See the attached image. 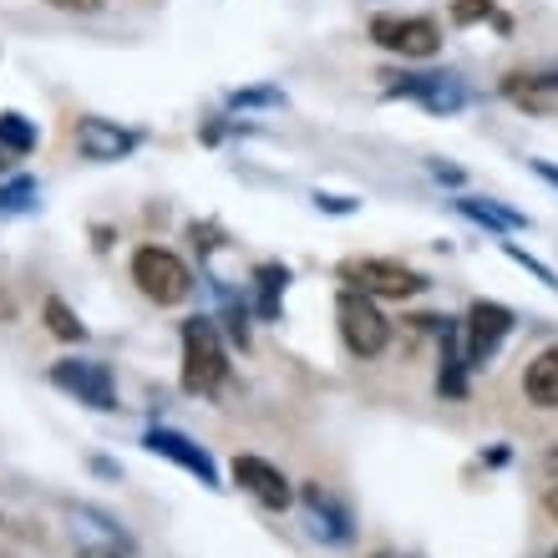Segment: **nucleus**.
<instances>
[{"instance_id":"1a4fd4ad","label":"nucleus","mask_w":558,"mask_h":558,"mask_svg":"<svg viewBox=\"0 0 558 558\" xmlns=\"http://www.w3.org/2000/svg\"><path fill=\"white\" fill-rule=\"evenodd\" d=\"M72 533H76V558H133V538L118 529V518L97 513L87 502L72 508Z\"/></svg>"},{"instance_id":"cd10ccee","label":"nucleus","mask_w":558,"mask_h":558,"mask_svg":"<svg viewBox=\"0 0 558 558\" xmlns=\"http://www.w3.org/2000/svg\"><path fill=\"white\" fill-rule=\"evenodd\" d=\"M533 173H538V178H544V183H554V189H558V168H554V162H544V158H538V162H533Z\"/></svg>"},{"instance_id":"20e7f679","label":"nucleus","mask_w":558,"mask_h":558,"mask_svg":"<svg viewBox=\"0 0 558 558\" xmlns=\"http://www.w3.org/2000/svg\"><path fill=\"white\" fill-rule=\"evenodd\" d=\"M381 76H386V92L412 97V102H422L437 118H452V112H462L472 102V87L462 82V72H381Z\"/></svg>"},{"instance_id":"f8f14e48","label":"nucleus","mask_w":558,"mask_h":558,"mask_svg":"<svg viewBox=\"0 0 558 558\" xmlns=\"http://www.w3.org/2000/svg\"><path fill=\"white\" fill-rule=\"evenodd\" d=\"M143 137L133 128H118L112 118H82L76 122V147H82V158L92 162H122Z\"/></svg>"},{"instance_id":"39448f33","label":"nucleus","mask_w":558,"mask_h":558,"mask_svg":"<svg viewBox=\"0 0 558 558\" xmlns=\"http://www.w3.org/2000/svg\"><path fill=\"white\" fill-rule=\"evenodd\" d=\"M46 376H51L57 391H66V397L82 401V407H92V412H118L122 407L112 371H107L102 361H92V355H66V361H57Z\"/></svg>"},{"instance_id":"bb28decb","label":"nucleus","mask_w":558,"mask_h":558,"mask_svg":"<svg viewBox=\"0 0 558 558\" xmlns=\"http://www.w3.org/2000/svg\"><path fill=\"white\" fill-rule=\"evenodd\" d=\"M426 168H432V178H441V183H462V168H452V162H426Z\"/></svg>"},{"instance_id":"a211bd4d","label":"nucleus","mask_w":558,"mask_h":558,"mask_svg":"<svg viewBox=\"0 0 558 558\" xmlns=\"http://www.w3.org/2000/svg\"><path fill=\"white\" fill-rule=\"evenodd\" d=\"M41 320H46V330H51L57 340H72V345H82V340H87V325L76 320V310L66 305V300H57V294L41 305Z\"/></svg>"},{"instance_id":"9b49d317","label":"nucleus","mask_w":558,"mask_h":558,"mask_svg":"<svg viewBox=\"0 0 558 558\" xmlns=\"http://www.w3.org/2000/svg\"><path fill=\"white\" fill-rule=\"evenodd\" d=\"M498 92L529 118H558V72H508Z\"/></svg>"},{"instance_id":"aec40b11","label":"nucleus","mask_w":558,"mask_h":558,"mask_svg":"<svg viewBox=\"0 0 558 558\" xmlns=\"http://www.w3.org/2000/svg\"><path fill=\"white\" fill-rule=\"evenodd\" d=\"M36 143H41L36 122L21 118V112H0V147H5V153H31Z\"/></svg>"},{"instance_id":"7c9ffc66","label":"nucleus","mask_w":558,"mask_h":558,"mask_svg":"<svg viewBox=\"0 0 558 558\" xmlns=\"http://www.w3.org/2000/svg\"><path fill=\"white\" fill-rule=\"evenodd\" d=\"M0 168H5V147H0Z\"/></svg>"},{"instance_id":"6e6552de","label":"nucleus","mask_w":558,"mask_h":558,"mask_svg":"<svg viewBox=\"0 0 558 558\" xmlns=\"http://www.w3.org/2000/svg\"><path fill=\"white\" fill-rule=\"evenodd\" d=\"M371 41L381 46V51L422 61L441 51V31L432 15H371Z\"/></svg>"},{"instance_id":"2f4dec72","label":"nucleus","mask_w":558,"mask_h":558,"mask_svg":"<svg viewBox=\"0 0 558 558\" xmlns=\"http://www.w3.org/2000/svg\"><path fill=\"white\" fill-rule=\"evenodd\" d=\"M548 558H558V548H554V554H548Z\"/></svg>"},{"instance_id":"4be33fe9","label":"nucleus","mask_w":558,"mask_h":558,"mask_svg":"<svg viewBox=\"0 0 558 558\" xmlns=\"http://www.w3.org/2000/svg\"><path fill=\"white\" fill-rule=\"evenodd\" d=\"M284 102V92L279 87H244V92H229V107L244 112V107H279Z\"/></svg>"},{"instance_id":"423d86ee","label":"nucleus","mask_w":558,"mask_h":558,"mask_svg":"<svg viewBox=\"0 0 558 558\" xmlns=\"http://www.w3.org/2000/svg\"><path fill=\"white\" fill-rule=\"evenodd\" d=\"M336 320H340V340H345L361 361H376V355L391 345V320H386L381 310H376V300H366V294L340 290Z\"/></svg>"},{"instance_id":"6ab92c4d","label":"nucleus","mask_w":558,"mask_h":558,"mask_svg":"<svg viewBox=\"0 0 558 558\" xmlns=\"http://www.w3.org/2000/svg\"><path fill=\"white\" fill-rule=\"evenodd\" d=\"M254 279H259V315H265V320H279V300H284V290H290V269L284 265H259Z\"/></svg>"},{"instance_id":"393cba45","label":"nucleus","mask_w":558,"mask_h":558,"mask_svg":"<svg viewBox=\"0 0 558 558\" xmlns=\"http://www.w3.org/2000/svg\"><path fill=\"white\" fill-rule=\"evenodd\" d=\"M315 208H325V214H355V208H361V198H340V193H315Z\"/></svg>"},{"instance_id":"ddd939ff","label":"nucleus","mask_w":558,"mask_h":558,"mask_svg":"<svg viewBox=\"0 0 558 558\" xmlns=\"http://www.w3.org/2000/svg\"><path fill=\"white\" fill-rule=\"evenodd\" d=\"M234 483L250 487L254 498L265 502V508H275V513H284V508L294 502L290 477H284L279 468H269L265 457H234Z\"/></svg>"},{"instance_id":"5701e85b","label":"nucleus","mask_w":558,"mask_h":558,"mask_svg":"<svg viewBox=\"0 0 558 558\" xmlns=\"http://www.w3.org/2000/svg\"><path fill=\"white\" fill-rule=\"evenodd\" d=\"M498 5L493 0H452V21L457 26H472V21H493Z\"/></svg>"},{"instance_id":"b1692460","label":"nucleus","mask_w":558,"mask_h":558,"mask_svg":"<svg viewBox=\"0 0 558 558\" xmlns=\"http://www.w3.org/2000/svg\"><path fill=\"white\" fill-rule=\"evenodd\" d=\"M502 254H508V259H513V265H523V269H529L533 279H544L548 290H558V275H554V269H548V265H538V259H533V254H523V250H518V244H508V239H502Z\"/></svg>"},{"instance_id":"c85d7f7f","label":"nucleus","mask_w":558,"mask_h":558,"mask_svg":"<svg viewBox=\"0 0 558 558\" xmlns=\"http://www.w3.org/2000/svg\"><path fill=\"white\" fill-rule=\"evenodd\" d=\"M92 468L102 472V477H122V468H118V462H107V457H92Z\"/></svg>"},{"instance_id":"412c9836","label":"nucleus","mask_w":558,"mask_h":558,"mask_svg":"<svg viewBox=\"0 0 558 558\" xmlns=\"http://www.w3.org/2000/svg\"><path fill=\"white\" fill-rule=\"evenodd\" d=\"M36 204V178H11L0 189V214H21V208Z\"/></svg>"},{"instance_id":"dca6fc26","label":"nucleus","mask_w":558,"mask_h":558,"mask_svg":"<svg viewBox=\"0 0 558 558\" xmlns=\"http://www.w3.org/2000/svg\"><path fill=\"white\" fill-rule=\"evenodd\" d=\"M523 397L533 401V407H558V345H548V351H538L529 361V371H523Z\"/></svg>"},{"instance_id":"f257e3e1","label":"nucleus","mask_w":558,"mask_h":558,"mask_svg":"<svg viewBox=\"0 0 558 558\" xmlns=\"http://www.w3.org/2000/svg\"><path fill=\"white\" fill-rule=\"evenodd\" d=\"M229 381V351L208 315L183 320V391L193 397H219Z\"/></svg>"},{"instance_id":"c756f323","label":"nucleus","mask_w":558,"mask_h":558,"mask_svg":"<svg viewBox=\"0 0 558 558\" xmlns=\"http://www.w3.org/2000/svg\"><path fill=\"white\" fill-rule=\"evenodd\" d=\"M544 513H548V518H558V483L544 493Z\"/></svg>"},{"instance_id":"7ed1b4c3","label":"nucleus","mask_w":558,"mask_h":558,"mask_svg":"<svg viewBox=\"0 0 558 558\" xmlns=\"http://www.w3.org/2000/svg\"><path fill=\"white\" fill-rule=\"evenodd\" d=\"M133 284L153 300V305H183L193 294V269L162 244H143L133 254Z\"/></svg>"},{"instance_id":"2eb2a0df","label":"nucleus","mask_w":558,"mask_h":558,"mask_svg":"<svg viewBox=\"0 0 558 558\" xmlns=\"http://www.w3.org/2000/svg\"><path fill=\"white\" fill-rule=\"evenodd\" d=\"M437 345H441V381H437V391H441V397H452V401H462V391H468V381H462L468 361H462V336H457V320H447V315H437Z\"/></svg>"},{"instance_id":"a878e982","label":"nucleus","mask_w":558,"mask_h":558,"mask_svg":"<svg viewBox=\"0 0 558 558\" xmlns=\"http://www.w3.org/2000/svg\"><path fill=\"white\" fill-rule=\"evenodd\" d=\"M57 11H82V15H92V11H102L107 0H51Z\"/></svg>"},{"instance_id":"f3484780","label":"nucleus","mask_w":558,"mask_h":558,"mask_svg":"<svg viewBox=\"0 0 558 558\" xmlns=\"http://www.w3.org/2000/svg\"><path fill=\"white\" fill-rule=\"evenodd\" d=\"M457 214L472 223H483L493 234H513V229H529V219L518 214V208L498 204V198H457Z\"/></svg>"},{"instance_id":"4468645a","label":"nucleus","mask_w":558,"mask_h":558,"mask_svg":"<svg viewBox=\"0 0 558 558\" xmlns=\"http://www.w3.org/2000/svg\"><path fill=\"white\" fill-rule=\"evenodd\" d=\"M305 508H310V523H305L310 538H320V544H345V538L355 533L351 513H345V508H340L330 493H320L315 483L305 487Z\"/></svg>"},{"instance_id":"9d476101","label":"nucleus","mask_w":558,"mask_h":558,"mask_svg":"<svg viewBox=\"0 0 558 558\" xmlns=\"http://www.w3.org/2000/svg\"><path fill=\"white\" fill-rule=\"evenodd\" d=\"M143 447H147V452H158V457H168L173 468L193 472V477H198L204 487H223L219 483V468H214V457H208L193 437L173 432V426H147V432H143Z\"/></svg>"},{"instance_id":"0eeeda50","label":"nucleus","mask_w":558,"mask_h":558,"mask_svg":"<svg viewBox=\"0 0 558 558\" xmlns=\"http://www.w3.org/2000/svg\"><path fill=\"white\" fill-rule=\"evenodd\" d=\"M513 310L498 305V300H472L468 320H462V361H468L472 371H483L493 355H498V345L508 336H513Z\"/></svg>"},{"instance_id":"f03ea898","label":"nucleus","mask_w":558,"mask_h":558,"mask_svg":"<svg viewBox=\"0 0 558 558\" xmlns=\"http://www.w3.org/2000/svg\"><path fill=\"white\" fill-rule=\"evenodd\" d=\"M345 279V290L366 294V300H412L426 290V279L416 269L397 265V259H376V254H361V259H340L336 269Z\"/></svg>"},{"instance_id":"473e14b6","label":"nucleus","mask_w":558,"mask_h":558,"mask_svg":"<svg viewBox=\"0 0 558 558\" xmlns=\"http://www.w3.org/2000/svg\"><path fill=\"white\" fill-rule=\"evenodd\" d=\"M554 462H558V457H554Z\"/></svg>"}]
</instances>
